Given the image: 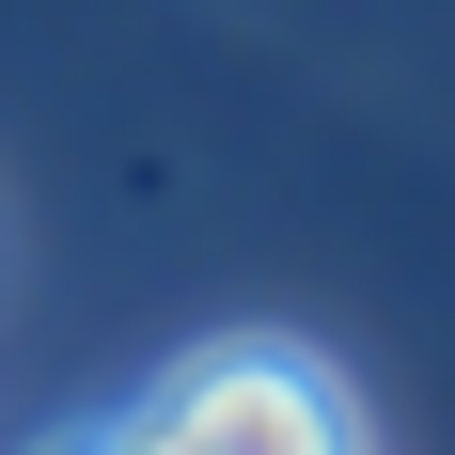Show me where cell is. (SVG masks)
<instances>
[{
    "label": "cell",
    "instance_id": "obj_1",
    "mask_svg": "<svg viewBox=\"0 0 455 455\" xmlns=\"http://www.w3.org/2000/svg\"><path fill=\"white\" fill-rule=\"evenodd\" d=\"M141 455H362V409L315 346H204L141 409Z\"/></svg>",
    "mask_w": 455,
    "mask_h": 455
},
{
    "label": "cell",
    "instance_id": "obj_2",
    "mask_svg": "<svg viewBox=\"0 0 455 455\" xmlns=\"http://www.w3.org/2000/svg\"><path fill=\"white\" fill-rule=\"evenodd\" d=\"M47 455H141V424H79V440H47Z\"/></svg>",
    "mask_w": 455,
    "mask_h": 455
}]
</instances>
